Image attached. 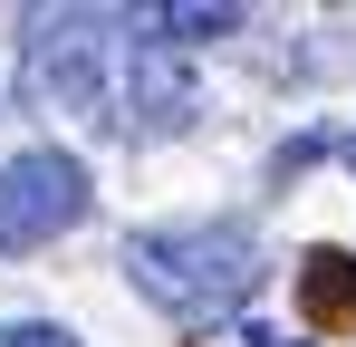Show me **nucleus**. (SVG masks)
Here are the masks:
<instances>
[{"instance_id": "f257e3e1", "label": "nucleus", "mask_w": 356, "mask_h": 347, "mask_svg": "<svg viewBox=\"0 0 356 347\" xmlns=\"http://www.w3.org/2000/svg\"><path fill=\"white\" fill-rule=\"evenodd\" d=\"M125 280L145 289L164 318L202 328V318H232L250 309V289L270 280V251L250 222H154L125 241Z\"/></svg>"}, {"instance_id": "f03ea898", "label": "nucleus", "mask_w": 356, "mask_h": 347, "mask_svg": "<svg viewBox=\"0 0 356 347\" xmlns=\"http://www.w3.org/2000/svg\"><path fill=\"white\" fill-rule=\"evenodd\" d=\"M106 77H116V10H29L19 87H29L39 116L106 125Z\"/></svg>"}, {"instance_id": "7ed1b4c3", "label": "nucleus", "mask_w": 356, "mask_h": 347, "mask_svg": "<svg viewBox=\"0 0 356 347\" xmlns=\"http://www.w3.org/2000/svg\"><path fill=\"white\" fill-rule=\"evenodd\" d=\"M87 213H97V183L67 145H29V155L0 164V251H49Z\"/></svg>"}, {"instance_id": "20e7f679", "label": "nucleus", "mask_w": 356, "mask_h": 347, "mask_svg": "<svg viewBox=\"0 0 356 347\" xmlns=\"http://www.w3.org/2000/svg\"><path fill=\"white\" fill-rule=\"evenodd\" d=\"M298 280L318 289V299H337V309H356V261H347V251H308Z\"/></svg>"}, {"instance_id": "39448f33", "label": "nucleus", "mask_w": 356, "mask_h": 347, "mask_svg": "<svg viewBox=\"0 0 356 347\" xmlns=\"http://www.w3.org/2000/svg\"><path fill=\"white\" fill-rule=\"evenodd\" d=\"M0 347H77L67 328H39V318H19V328H0Z\"/></svg>"}, {"instance_id": "423d86ee", "label": "nucleus", "mask_w": 356, "mask_h": 347, "mask_svg": "<svg viewBox=\"0 0 356 347\" xmlns=\"http://www.w3.org/2000/svg\"><path fill=\"white\" fill-rule=\"evenodd\" d=\"M260 347H308V338H260Z\"/></svg>"}, {"instance_id": "0eeeda50", "label": "nucleus", "mask_w": 356, "mask_h": 347, "mask_svg": "<svg viewBox=\"0 0 356 347\" xmlns=\"http://www.w3.org/2000/svg\"><path fill=\"white\" fill-rule=\"evenodd\" d=\"M337 155H347V164H356V135H347V145H337Z\"/></svg>"}]
</instances>
